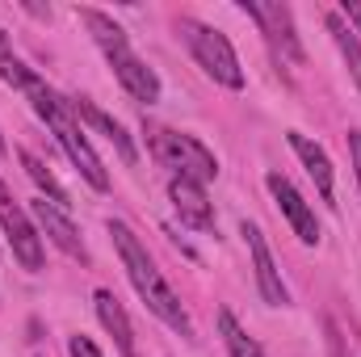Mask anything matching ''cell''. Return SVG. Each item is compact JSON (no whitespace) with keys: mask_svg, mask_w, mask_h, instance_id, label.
<instances>
[{"mask_svg":"<svg viewBox=\"0 0 361 357\" xmlns=\"http://www.w3.org/2000/svg\"><path fill=\"white\" fill-rule=\"evenodd\" d=\"M13 59H17V55H13V47H8V34L0 30V72H4V68H8Z\"/></svg>","mask_w":361,"mask_h":357,"instance_id":"22","label":"cell"},{"mask_svg":"<svg viewBox=\"0 0 361 357\" xmlns=\"http://www.w3.org/2000/svg\"><path fill=\"white\" fill-rule=\"evenodd\" d=\"M97 320H101V324H105V332L114 337L118 353L135 357V328H130V320H126L122 303L114 298V290H97Z\"/></svg>","mask_w":361,"mask_h":357,"instance_id":"14","label":"cell"},{"mask_svg":"<svg viewBox=\"0 0 361 357\" xmlns=\"http://www.w3.org/2000/svg\"><path fill=\"white\" fill-rule=\"evenodd\" d=\"M169 198H173V210L180 214L185 227L193 231H214V206L206 198V189L197 181H185V177H173L169 181Z\"/></svg>","mask_w":361,"mask_h":357,"instance_id":"9","label":"cell"},{"mask_svg":"<svg viewBox=\"0 0 361 357\" xmlns=\"http://www.w3.org/2000/svg\"><path fill=\"white\" fill-rule=\"evenodd\" d=\"M0 227H4V236H8V248H13V257L21 261V269H30V273H38L42 269V236L34 231V223L25 219V210H17V206H4L0 210Z\"/></svg>","mask_w":361,"mask_h":357,"instance_id":"8","label":"cell"},{"mask_svg":"<svg viewBox=\"0 0 361 357\" xmlns=\"http://www.w3.org/2000/svg\"><path fill=\"white\" fill-rule=\"evenodd\" d=\"M17 160H21V169L30 173V181H34V185H38V189L51 198V206H59V210L68 206V189L55 181V173H51V169H47V164H42L34 152H25V147H21V152H17Z\"/></svg>","mask_w":361,"mask_h":357,"instance_id":"16","label":"cell"},{"mask_svg":"<svg viewBox=\"0 0 361 357\" xmlns=\"http://www.w3.org/2000/svg\"><path fill=\"white\" fill-rule=\"evenodd\" d=\"M109 68H114V76H118V85L130 92L135 101H160V76L135 55V51H118V55H109Z\"/></svg>","mask_w":361,"mask_h":357,"instance_id":"10","label":"cell"},{"mask_svg":"<svg viewBox=\"0 0 361 357\" xmlns=\"http://www.w3.org/2000/svg\"><path fill=\"white\" fill-rule=\"evenodd\" d=\"M240 236L248 240V253H252V269H257L261 298H265L269 307H286V303H290V290H286L281 273H277V265H273V253H269V244H265V236H261V227H257V223H244V227H240Z\"/></svg>","mask_w":361,"mask_h":357,"instance_id":"7","label":"cell"},{"mask_svg":"<svg viewBox=\"0 0 361 357\" xmlns=\"http://www.w3.org/2000/svg\"><path fill=\"white\" fill-rule=\"evenodd\" d=\"M328 34L341 47V55H345V63H349V72H353V80H357V89H361V38L345 25L341 13H328Z\"/></svg>","mask_w":361,"mask_h":357,"instance_id":"17","label":"cell"},{"mask_svg":"<svg viewBox=\"0 0 361 357\" xmlns=\"http://www.w3.org/2000/svg\"><path fill=\"white\" fill-rule=\"evenodd\" d=\"M8 202H13V193H8V185H4V181H0V210H4V206H8Z\"/></svg>","mask_w":361,"mask_h":357,"instance_id":"23","label":"cell"},{"mask_svg":"<svg viewBox=\"0 0 361 357\" xmlns=\"http://www.w3.org/2000/svg\"><path fill=\"white\" fill-rule=\"evenodd\" d=\"M109 236H114V244H118V257H122V265H126V277L135 282L139 298H143L169 328H177L180 337H193V324H189L180 298L173 294V286L160 277V269L147 257V248L139 244V236H135L126 223H118V219H109Z\"/></svg>","mask_w":361,"mask_h":357,"instance_id":"1","label":"cell"},{"mask_svg":"<svg viewBox=\"0 0 361 357\" xmlns=\"http://www.w3.org/2000/svg\"><path fill=\"white\" fill-rule=\"evenodd\" d=\"M68 105H72V114H76L80 122H89L92 131H101V135H105V139L114 143V152L122 156V164H135V160H139V147H135V139H130V135L122 131V122H114V118H109L105 109H97L89 97H72Z\"/></svg>","mask_w":361,"mask_h":357,"instance_id":"12","label":"cell"},{"mask_svg":"<svg viewBox=\"0 0 361 357\" xmlns=\"http://www.w3.org/2000/svg\"><path fill=\"white\" fill-rule=\"evenodd\" d=\"M180 38H185V47L193 51V59L202 63V72L210 80H219L223 89H244V68H240V55L227 42V34H219V30L193 21V17H180Z\"/></svg>","mask_w":361,"mask_h":357,"instance_id":"4","label":"cell"},{"mask_svg":"<svg viewBox=\"0 0 361 357\" xmlns=\"http://www.w3.org/2000/svg\"><path fill=\"white\" fill-rule=\"evenodd\" d=\"M68 353H72V357H105L89 337H72V341H68Z\"/></svg>","mask_w":361,"mask_h":357,"instance_id":"20","label":"cell"},{"mask_svg":"<svg viewBox=\"0 0 361 357\" xmlns=\"http://www.w3.org/2000/svg\"><path fill=\"white\" fill-rule=\"evenodd\" d=\"M25 97L34 101V109H38V118L55 131V139H59V147L68 152V160L80 169V177L89 181L92 189H109V177H105V169H101V156L92 152L89 135H85V126H80V118L72 114V105L68 101H59L55 92L47 89L42 80H34L30 89H25Z\"/></svg>","mask_w":361,"mask_h":357,"instance_id":"2","label":"cell"},{"mask_svg":"<svg viewBox=\"0 0 361 357\" xmlns=\"http://www.w3.org/2000/svg\"><path fill=\"white\" fill-rule=\"evenodd\" d=\"M336 13L345 17V25H349V30H353V34L361 38V4H357V0H345V4L336 8Z\"/></svg>","mask_w":361,"mask_h":357,"instance_id":"19","label":"cell"},{"mask_svg":"<svg viewBox=\"0 0 361 357\" xmlns=\"http://www.w3.org/2000/svg\"><path fill=\"white\" fill-rule=\"evenodd\" d=\"M147 147H152V156H156L164 169H173V173L185 177V181L206 185V181L219 177V160H214V152L202 147V143H197L193 135H185V131L147 126Z\"/></svg>","mask_w":361,"mask_h":357,"instance_id":"3","label":"cell"},{"mask_svg":"<svg viewBox=\"0 0 361 357\" xmlns=\"http://www.w3.org/2000/svg\"><path fill=\"white\" fill-rule=\"evenodd\" d=\"M34 219H38V227L51 236V244H59L68 257H76V261H89V253H85V240H80V231L68 223V214L59 210V206H51L47 198H38L34 202Z\"/></svg>","mask_w":361,"mask_h":357,"instance_id":"13","label":"cell"},{"mask_svg":"<svg viewBox=\"0 0 361 357\" xmlns=\"http://www.w3.org/2000/svg\"><path fill=\"white\" fill-rule=\"evenodd\" d=\"M349 156H353V173L361 185V131H349Z\"/></svg>","mask_w":361,"mask_h":357,"instance_id":"21","label":"cell"},{"mask_svg":"<svg viewBox=\"0 0 361 357\" xmlns=\"http://www.w3.org/2000/svg\"><path fill=\"white\" fill-rule=\"evenodd\" d=\"M0 152H4V135H0Z\"/></svg>","mask_w":361,"mask_h":357,"instance_id":"24","label":"cell"},{"mask_svg":"<svg viewBox=\"0 0 361 357\" xmlns=\"http://www.w3.org/2000/svg\"><path fill=\"white\" fill-rule=\"evenodd\" d=\"M219 337H223V345H227V353L231 357H265L261 353V345L240 328V320H235L231 311H219Z\"/></svg>","mask_w":361,"mask_h":357,"instance_id":"18","label":"cell"},{"mask_svg":"<svg viewBox=\"0 0 361 357\" xmlns=\"http://www.w3.org/2000/svg\"><path fill=\"white\" fill-rule=\"evenodd\" d=\"M76 17L89 25V34L97 38V47L105 51V59H109V55H118V51H130L126 30H122L114 17H105V13H97V8H76Z\"/></svg>","mask_w":361,"mask_h":357,"instance_id":"15","label":"cell"},{"mask_svg":"<svg viewBox=\"0 0 361 357\" xmlns=\"http://www.w3.org/2000/svg\"><path fill=\"white\" fill-rule=\"evenodd\" d=\"M286 139H290V152H294V156L302 160V169L311 173L315 189H319V198H324L328 206H336V177H332V160H328V152H324L315 139L298 135V131H290Z\"/></svg>","mask_w":361,"mask_h":357,"instance_id":"11","label":"cell"},{"mask_svg":"<svg viewBox=\"0 0 361 357\" xmlns=\"http://www.w3.org/2000/svg\"><path fill=\"white\" fill-rule=\"evenodd\" d=\"M240 13L244 17H252L265 34H269V42L277 47V55L281 59H290V63H302L307 55H302V42H298V34H294V13L286 8V4H257V0H240Z\"/></svg>","mask_w":361,"mask_h":357,"instance_id":"5","label":"cell"},{"mask_svg":"<svg viewBox=\"0 0 361 357\" xmlns=\"http://www.w3.org/2000/svg\"><path fill=\"white\" fill-rule=\"evenodd\" d=\"M265 185H269L277 210L286 214V223L294 227V236H298L302 244H319V223H315V210L302 202V193H298V189H294L286 177H281V173H269V177H265Z\"/></svg>","mask_w":361,"mask_h":357,"instance_id":"6","label":"cell"}]
</instances>
